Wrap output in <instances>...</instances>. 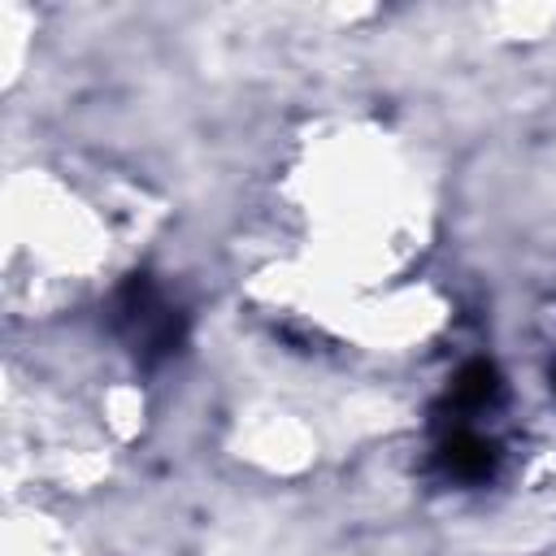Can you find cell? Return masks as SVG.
<instances>
[{
  "label": "cell",
  "instance_id": "obj_2",
  "mask_svg": "<svg viewBox=\"0 0 556 556\" xmlns=\"http://www.w3.org/2000/svg\"><path fill=\"white\" fill-rule=\"evenodd\" d=\"M495 391H500V378H495V369L482 365V361H478V365H465L460 378H456V387H452L456 404H465V408H482V404H491Z\"/></svg>",
  "mask_w": 556,
  "mask_h": 556
},
{
  "label": "cell",
  "instance_id": "obj_1",
  "mask_svg": "<svg viewBox=\"0 0 556 556\" xmlns=\"http://www.w3.org/2000/svg\"><path fill=\"white\" fill-rule=\"evenodd\" d=\"M439 460L452 478L460 482H482L491 469H495V443L482 439L478 430H456L452 439H443L439 447Z\"/></svg>",
  "mask_w": 556,
  "mask_h": 556
}]
</instances>
